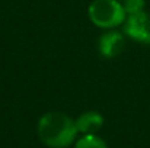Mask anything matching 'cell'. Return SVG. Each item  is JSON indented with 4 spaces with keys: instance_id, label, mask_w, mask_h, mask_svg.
Listing matches in <instances>:
<instances>
[{
    "instance_id": "obj_6",
    "label": "cell",
    "mask_w": 150,
    "mask_h": 148,
    "mask_svg": "<svg viewBox=\"0 0 150 148\" xmlns=\"http://www.w3.org/2000/svg\"><path fill=\"white\" fill-rule=\"evenodd\" d=\"M74 148H108L105 141L99 138L95 134H89V135H83L77 142Z\"/></svg>"
},
{
    "instance_id": "obj_5",
    "label": "cell",
    "mask_w": 150,
    "mask_h": 148,
    "mask_svg": "<svg viewBox=\"0 0 150 148\" xmlns=\"http://www.w3.org/2000/svg\"><path fill=\"white\" fill-rule=\"evenodd\" d=\"M74 122H76L77 132H82L85 135H89V134L98 132L100 128H102V125H103V116L100 115L99 112L89 110V112L82 113Z\"/></svg>"
},
{
    "instance_id": "obj_1",
    "label": "cell",
    "mask_w": 150,
    "mask_h": 148,
    "mask_svg": "<svg viewBox=\"0 0 150 148\" xmlns=\"http://www.w3.org/2000/svg\"><path fill=\"white\" fill-rule=\"evenodd\" d=\"M40 140L50 148H67L76 138V122L63 112L44 113L37 125Z\"/></svg>"
},
{
    "instance_id": "obj_2",
    "label": "cell",
    "mask_w": 150,
    "mask_h": 148,
    "mask_svg": "<svg viewBox=\"0 0 150 148\" xmlns=\"http://www.w3.org/2000/svg\"><path fill=\"white\" fill-rule=\"evenodd\" d=\"M88 15L91 22L102 29H112L125 22L124 6L118 0H93L89 4Z\"/></svg>"
},
{
    "instance_id": "obj_7",
    "label": "cell",
    "mask_w": 150,
    "mask_h": 148,
    "mask_svg": "<svg viewBox=\"0 0 150 148\" xmlns=\"http://www.w3.org/2000/svg\"><path fill=\"white\" fill-rule=\"evenodd\" d=\"M122 6L128 16L144 12V0H125Z\"/></svg>"
},
{
    "instance_id": "obj_3",
    "label": "cell",
    "mask_w": 150,
    "mask_h": 148,
    "mask_svg": "<svg viewBox=\"0 0 150 148\" xmlns=\"http://www.w3.org/2000/svg\"><path fill=\"white\" fill-rule=\"evenodd\" d=\"M124 32L137 42L150 44V15L140 12L137 15L128 16L124 25Z\"/></svg>"
},
{
    "instance_id": "obj_4",
    "label": "cell",
    "mask_w": 150,
    "mask_h": 148,
    "mask_svg": "<svg viewBox=\"0 0 150 148\" xmlns=\"http://www.w3.org/2000/svg\"><path fill=\"white\" fill-rule=\"evenodd\" d=\"M98 49H99V54L103 58L112 60V58H115L117 55H120L122 52V49H124V36L120 32H115V31L106 32L99 38Z\"/></svg>"
}]
</instances>
